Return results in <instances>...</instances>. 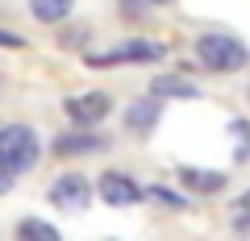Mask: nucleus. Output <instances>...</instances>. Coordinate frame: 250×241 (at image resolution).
<instances>
[{"label": "nucleus", "instance_id": "obj_7", "mask_svg": "<svg viewBox=\"0 0 250 241\" xmlns=\"http://www.w3.org/2000/svg\"><path fill=\"white\" fill-rule=\"evenodd\" d=\"M179 183L200 191V196H213V191L225 187V175L221 170H205V167H179Z\"/></svg>", "mask_w": 250, "mask_h": 241}, {"label": "nucleus", "instance_id": "obj_12", "mask_svg": "<svg viewBox=\"0 0 250 241\" xmlns=\"http://www.w3.org/2000/svg\"><path fill=\"white\" fill-rule=\"evenodd\" d=\"M17 233H21V237H34V241H59V229H54V224H46V221H34V216H29V221H21Z\"/></svg>", "mask_w": 250, "mask_h": 241}, {"label": "nucleus", "instance_id": "obj_11", "mask_svg": "<svg viewBox=\"0 0 250 241\" xmlns=\"http://www.w3.org/2000/svg\"><path fill=\"white\" fill-rule=\"evenodd\" d=\"M54 150L59 154H96V150H104V137H96V133H67V137L54 142Z\"/></svg>", "mask_w": 250, "mask_h": 241}, {"label": "nucleus", "instance_id": "obj_15", "mask_svg": "<svg viewBox=\"0 0 250 241\" xmlns=\"http://www.w3.org/2000/svg\"><path fill=\"white\" fill-rule=\"evenodd\" d=\"M88 42V29H71V34L62 37V46H83Z\"/></svg>", "mask_w": 250, "mask_h": 241}, {"label": "nucleus", "instance_id": "obj_18", "mask_svg": "<svg viewBox=\"0 0 250 241\" xmlns=\"http://www.w3.org/2000/svg\"><path fill=\"white\" fill-rule=\"evenodd\" d=\"M146 4H171V0H146Z\"/></svg>", "mask_w": 250, "mask_h": 241}, {"label": "nucleus", "instance_id": "obj_9", "mask_svg": "<svg viewBox=\"0 0 250 241\" xmlns=\"http://www.w3.org/2000/svg\"><path fill=\"white\" fill-rule=\"evenodd\" d=\"M71 9H75V0H29V13H34V21H42V25L67 21Z\"/></svg>", "mask_w": 250, "mask_h": 241}, {"label": "nucleus", "instance_id": "obj_13", "mask_svg": "<svg viewBox=\"0 0 250 241\" xmlns=\"http://www.w3.org/2000/svg\"><path fill=\"white\" fill-rule=\"evenodd\" d=\"M142 200H154V204H167V208H188L184 196H175V191H167V187H150V191H142Z\"/></svg>", "mask_w": 250, "mask_h": 241}, {"label": "nucleus", "instance_id": "obj_14", "mask_svg": "<svg viewBox=\"0 0 250 241\" xmlns=\"http://www.w3.org/2000/svg\"><path fill=\"white\" fill-rule=\"evenodd\" d=\"M246 208H250V196H242L238 204H233V224H238V233H246Z\"/></svg>", "mask_w": 250, "mask_h": 241}, {"label": "nucleus", "instance_id": "obj_1", "mask_svg": "<svg viewBox=\"0 0 250 241\" xmlns=\"http://www.w3.org/2000/svg\"><path fill=\"white\" fill-rule=\"evenodd\" d=\"M38 162V133L29 125H4L0 129V167L13 175H25Z\"/></svg>", "mask_w": 250, "mask_h": 241}, {"label": "nucleus", "instance_id": "obj_16", "mask_svg": "<svg viewBox=\"0 0 250 241\" xmlns=\"http://www.w3.org/2000/svg\"><path fill=\"white\" fill-rule=\"evenodd\" d=\"M0 46H9V50H17V46H25V37H21V34H4V29H0Z\"/></svg>", "mask_w": 250, "mask_h": 241}, {"label": "nucleus", "instance_id": "obj_8", "mask_svg": "<svg viewBox=\"0 0 250 241\" xmlns=\"http://www.w3.org/2000/svg\"><path fill=\"white\" fill-rule=\"evenodd\" d=\"M125 125L138 129V133H150L154 125H159V104L154 100H138V104L125 108Z\"/></svg>", "mask_w": 250, "mask_h": 241}, {"label": "nucleus", "instance_id": "obj_5", "mask_svg": "<svg viewBox=\"0 0 250 241\" xmlns=\"http://www.w3.org/2000/svg\"><path fill=\"white\" fill-rule=\"evenodd\" d=\"M108 108H113V100L104 96V92H80V96H67V104H62V112L71 116L75 125H100L108 116Z\"/></svg>", "mask_w": 250, "mask_h": 241}, {"label": "nucleus", "instance_id": "obj_6", "mask_svg": "<svg viewBox=\"0 0 250 241\" xmlns=\"http://www.w3.org/2000/svg\"><path fill=\"white\" fill-rule=\"evenodd\" d=\"M96 191H100V200H104V204H113V208H129V204H138V200H142V187H138L129 175H121V170L100 175Z\"/></svg>", "mask_w": 250, "mask_h": 241}, {"label": "nucleus", "instance_id": "obj_17", "mask_svg": "<svg viewBox=\"0 0 250 241\" xmlns=\"http://www.w3.org/2000/svg\"><path fill=\"white\" fill-rule=\"evenodd\" d=\"M13 179H17V175H13V170H4V167H0V196H4V191L13 187Z\"/></svg>", "mask_w": 250, "mask_h": 241}, {"label": "nucleus", "instance_id": "obj_4", "mask_svg": "<svg viewBox=\"0 0 250 241\" xmlns=\"http://www.w3.org/2000/svg\"><path fill=\"white\" fill-rule=\"evenodd\" d=\"M50 204L62 212H83L92 204V183L83 175H59L50 183Z\"/></svg>", "mask_w": 250, "mask_h": 241}, {"label": "nucleus", "instance_id": "obj_2", "mask_svg": "<svg viewBox=\"0 0 250 241\" xmlns=\"http://www.w3.org/2000/svg\"><path fill=\"white\" fill-rule=\"evenodd\" d=\"M196 58L208 71H242L246 67V46L233 34H205L196 42Z\"/></svg>", "mask_w": 250, "mask_h": 241}, {"label": "nucleus", "instance_id": "obj_3", "mask_svg": "<svg viewBox=\"0 0 250 241\" xmlns=\"http://www.w3.org/2000/svg\"><path fill=\"white\" fill-rule=\"evenodd\" d=\"M163 42H150V37H129V42L113 46L104 54H88V67H117V63H154L163 58Z\"/></svg>", "mask_w": 250, "mask_h": 241}, {"label": "nucleus", "instance_id": "obj_10", "mask_svg": "<svg viewBox=\"0 0 250 241\" xmlns=\"http://www.w3.org/2000/svg\"><path fill=\"white\" fill-rule=\"evenodd\" d=\"M150 96H154V100H163V96L188 100V96H196V83H188L184 75H159V79L150 83Z\"/></svg>", "mask_w": 250, "mask_h": 241}]
</instances>
